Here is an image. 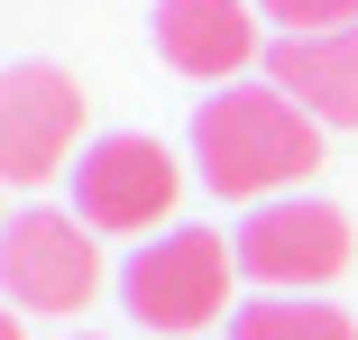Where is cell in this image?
Wrapping results in <instances>:
<instances>
[{
    "mask_svg": "<svg viewBox=\"0 0 358 340\" xmlns=\"http://www.w3.org/2000/svg\"><path fill=\"white\" fill-rule=\"evenodd\" d=\"M358 257V239H349V212H331V202H257L248 212V230H239V267L257 285H285V295H313V285H331L340 267Z\"/></svg>",
    "mask_w": 358,
    "mask_h": 340,
    "instance_id": "8992f818",
    "label": "cell"
},
{
    "mask_svg": "<svg viewBox=\"0 0 358 340\" xmlns=\"http://www.w3.org/2000/svg\"><path fill=\"white\" fill-rule=\"evenodd\" d=\"M0 340H28V331H19V313H10V304H0Z\"/></svg>",
    "mask_w": 358,
    "mask_h": 340,
    "instance_id": "8fae6325",
    "label": "cell"
},
{
    "mask_svg": "<svg viewBox=\"0 0 358 340\" xmlns=\"http://www.w3.org/2000/svg\"><path fill=\"white\" fill-rule=\"evenodd\" d=\"M157 55L193 83H230L257 55V19L248 0H157Z\"/></svg>",
    "mask_w": 358,
    "mask_h": 340,
    "instance_id": "52a82bcc",
    "label": "cell"
},
{
    "mask_svg": "<svg viewBox=\"0 0 358 340\" xmlns=\"http://www.w3.org/2000/svg\"><path fill=\"white\" fill-rule=\"evenodd\" d=\"M193 166L211 193L230 202H257L275 184H303L322 166V120L303 101H285L275 83L266 92H211L193 111Z\"/></svg>",
    "mask_w": 358,
    "mask_h": 340,
    "instance_id": "6da1fadb",
    "label": "cell"
},
{
    "mask_svg": "<svg viewBox=\"0 0 358 340\" xmlns=\"http://www.w3.org/2000/svg\"><path fill=\"white\" fill-rule=\"evenodd\" d=\"M266 74L285 101H303L322 129H358V28H322V37H275Z\"/></svg>",
    "mask_w": 358,
    "mask_h": 340,
    "instance_id": "ba28073f",
    "label": "cell"
},
{
    "mask_svg": "<svg viewBox=\"0 0 358 340\" xmlns=\"http://www.w3.org/2000/svg\"><path fill=\"white\" fill-rule=\"evenodd\" d=\"M175 193H184V175L166 157V139L110 129V139H92L83 166H74V221L83 230H157L175 212Z\"/></svg>",
    "mask_w": 358,
    "mask_h": 340,
    "instance_id": "5b68a950",
    "label": "cell"
},
{
    "mask_svg": "<svg viewBox=\"0 0 358 340\" xmlns=\"http://www.w3.org/2000/svg\"><path fill=\"white\" fill-rule=\"evenodd\" d=\"M0 276H10L19 313H83L101 295V248L83 239L74 212L28 202V212H10V230H0Z\"/></svg>",
    "mask_w": 358,
    "mask_h": 340,
    "instance_id": "3957f363",
    "label": "cell"
},
{
    "mask_svg": "<svg viewBox=\"0 0 358 340\" xmlns=\"http://www.w3.org/2000/svg\"><path fill=\"white\" fill-rule=\"evenodd\" d=\"M230 340H358V322L340 304H313V295H266V304L230 313Z\"/></svg>",
    "mask_w": 358,
    "mask_h": 340,
    "instance_id": "9c48e42d",
    "label": "cell"
},
{
    "mask_svg": "<svg viewBox=\"0 0 358 340\" xmlns=\"http://www.w3.org/2000/svg\"><path fill=\"white\" fill-rule=\"evenodd\" d=\"M230 267H239V248L221 230H166V239H148L120 267V304L148 331L184 340V331H202V322L230 313Z\"/></svg>",
    "mask_w": 358,
    "mask_h": 340,
    "instance_id": "7a4b0ae2",
    "label": "cell"
},
{
    "mask_svg": "<svg viewBox=\"0 0 358 340\" xmlns=\"http://www.w3.org/2000/svg\"><path fill=\"white\" fill-rule=\"evenodd\" d=\"M83 148V83L64 64H0V184H46Z\"/></svg>",
    "mask_w": 358,
    "mask_h": 340,
    "instance_id": "277c9868",
    "label": "cell"
},
{
    "mask_svg": "<svg viewBox=\"0 0 358 340\" xmlns=\"http://www.w3.org/2000/svg\"><path fill=\"white\" fill-rule=\"evenodd\" d=\"M266 19H285V37H322V28H358V0H257Z\"/></svg>",
    "mask_w": 358,
    "mask_h": 340,
    "instance_id": "30bf717a",
    "label": "cell"
}]
</instances>
